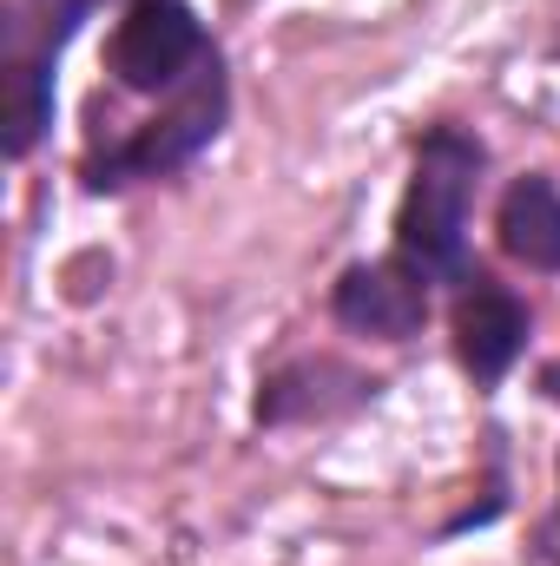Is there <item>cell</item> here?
I'll list each match as a JSON object with an SVG mask.
<instances>
[{
  "label": "cell",
  "instance_id": "obj_1",
  "mask_svg": "<svg viewBox=\"0 0 560 566\" xmlns=\"http://www.w3.org/2000/svg\"><path fill=\"white\" fill-rule=\"evenodd\" d=\"M481 171H488V145L475 126H422L409 145V178H403V198H396V224H390V251L409 258L435 290H455V283L475 271L468 258V218H475V198H481Z\"/></svg>",
  "mask_w": 560,
  "mask_h": 566
},
{
  "label": "cell",
  "instance_id": "obj_2",
  "mask_svg": "<svg viewBox=\"0 0 560 566\" xmlns=\"http://www.w3.org/2000/svg\"><path fill=\"white\" fill-rule=\"evenodd\" d=\"M231 126V73H225V53L185 86L172 93L152 119H139L126 139H93L80 158V191L86 198H120L133 185H165L178 171H191L211 145L225 139Z\"/></svg>",
  "mask_w": 560,
  "mask_h": 566
},
{
  "label": "cell",
  "instance_id": "obj_3",
  "mask_svg": "<svg viewBox=\"0 0 560 566\" xmlns=\"http://www.w3.org/2000/svg\"><path fill=\"white\" fill-rule=\"evenodd\" d=\"M106 0H13L0 46V151L20 165L53 126V66Z\"/></svg>",
  "mask_w": 560,
  "mask_h": 566
},
{
  "label": "cell",
  "instance_id": "obj_4",
  "mask_svg": "<svg viewBox=\"0 0 560 566\" xmlns=\"http://www.w3.org/2000/svg\"><path fill=\"white\" fill-rule=\"evenodd\" d=\"M211 60H218V40H211V27L198 20L191 0H120L113 40H106V73H113L120 93L172 99Z\"/></svg>",
  "mask_w": 560,
  "mask_h": 566
},
{
  "label": "cell",
  "instance_id": "obj_5",
  "mask_svg": "<svg viewBox=\"0 0 560 566\" xmlns=\"http://www.w3.org/2000/svg\"><path fill=\"white\" fill-rule=\"evenodd\" d=\"M383 376L336 356V349H303V356H283L258 376V396H251V422L265 434L283 428H336L363 409L383 402Z\"/></svg>",
  "mask_w": 560,
  "mask_h": 566
},
{
  "label": "cell",
  "instance_id": "obj_6",
  "mask_svg": "<svg viewBox=\"0 0 560 566\" xmlns=\"http://www.w3.org/2000/svg\"><path fill=\"white\" fill-rule=\"evenodd\" d=\"M528 336H535V310L515 283H501L495 271H468V277L448 290V349H455V369L468 376L475 396H495L515 363L528 356Z\"/></svg>",
  "mask_w": 560,
  "mask_h": 566
},
{
  "label": "cell",
  "instance_id": "obj_7",
  "mask_svg": "<svg viewBox=\"0 0 560 566\" xmlns=\"http://www.w3.org/2000/svg\"><path fill=\"white\" fill-rule=\"evenodd\" d=\"M435 316V283L422 277L409 258H356L330 283V323L370 343H416Z\"/></svg>",
  "mask_w": 560,
  "mask_h": 566
},
{
  "label": "cell",
  "instance_id": "obj_8",
  "mask_svg": "<svg viewBox=\"0 0 560 566\" xmlns=\"http://www.w3.org/2000/svg\"><path fill=\"white\" fill-rule=\"evenodd\" d=\"M495 244L508 264L535 271V277H560V185L548 171H521L501 205H495Z\"/></svg>",
  "mask_w": 560,
  "mask_h": 566
},
{
  "label": "cell",
  "instance_id": "obj_9",
  "mask_svg": "<svg viewBox=\"0 0 560 566\" xmlns=\"http://www.w3.org/2000/svg\"><path fill=\"white\" fill-rule=\"evenodd\" d=\"M528 547H535V560H541V566H560V454H554V507L535 521Z\"/></svg>",
  "mask_w": 560,
  "mask_h": 566
},
{
  "label": "cell",
  "instance_id": "obj_10",
  "mask_svg": "<svg viewBox=\"0 0 560 566\" xmlns=\"http://www.w3.org/2000/svg\"><path fill=\"white\" fill-rule=\"evenodd\" d=\"M535 389H541V396H548V402L560 409V356H554V363H541V369H535Z\"/></svg>",
  "mask_w": 560,
  "mask_h": 566
}]
</instances>
